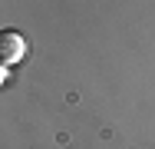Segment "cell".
<instances>
[{
  "instance_id": "obj_1",
  "label": "cell",
  "mask_w": 155,
  "mask_h": 149,
  "mask_svg": "<svg viewBox=\"0 0 155 149\" xmlns=\"http://www.w3.org/2000/svg\"><path fill=\"white\" fill-rule=\"evenodd\" d=\"M23 53H27V40L13 30H3L0 33V63H17V60H23Z\"/></svg>"
}]
</instances>
